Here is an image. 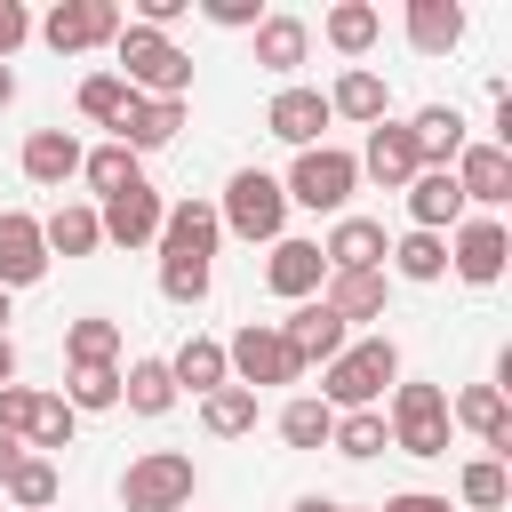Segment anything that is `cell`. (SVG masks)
<instances>
[{
    "label": "cell",
    "instance_id": "836d02e7",
    "mask_svg": "<svg viewBox=\"0 0 512 512\" xmlns=\"http://www.w3.org/2000/svg\"><path fill=\"white\" fill-rule=\"evenodd\" d=\"M120 400H128L136 416H168V408H176V376H168V360H128Z\"/></svg>",
    "mask_w": 512,
    "mask_h": 512
},
{
    "label": "cell",
    "instance_id": "7c38bea8",
    "mask_svg": "<svg viewBox=\"0 0 512 512\" xmlns=\"http://www.w3.org/2000/svg\"><path fill=\"white\" fill-rule=\"evenodd\" d=\"M272 328H280V344L296 352V368H328V360L352 344V328H344L320 296H312V304H296V312H288V320H272Z\"/></svg>",
    "mask_w": 512,
    "mask_h": 512
},
{
    "label": "cell",
    "instance_id": "7a4b0ae2",
    "mask_svg": "<svg viewBox=\"0 0 512 512\" xmlns=\"http://www.w3.org/2000/svg\"><path fill=\"white\" fill-rule=\"evenodd\" d=\"M112 56H120V80H128L136 96H168V104H184V88H192V56H184V48L168 40V32L120 24Z\"/></svg>",
    "mask_w": 512,
    "mask_h": 512
},
{
    "label": "cell",
    "instance_id": "cb8c5ba5",
    "mask_svg": "<svg viewBox=\"0 0 512 512\" xmlns=\"http://www.w3.org/2000/svg\"><path fill=\"white\" fill-rule=\"evenodd\" d=\"M216 240H224L216 200H176V208L160 216V240H152V248H176V256H216Z\"/></svg>",
    "mask_w": 512,
    "mask_h": 512
},
{
    "label": "cell",
    "instance_id": "8fae6325",
    "mask_svg": "<svg viewBox=\"0 0 512 512\" xmlns=\"http://www.w3.org/2000/svg\"><path fill=\"white\" fill-rule=\"evenodd\" d=\"M160 216H168V200H160L152 184H128V192H112V200L96 208V224H104V240H112V248H128V256L160 240Z\"/></svg>",
    "mask_w": 512,
    "mask_h": 512
},
{
    "label": "cell",
    "instance_id": "4fadbf2b",
    "mask_svg": "<svg viewBox=\"0 0 512 512\" xmlns=\"http://www.w3.org/2000/svg\"><path fill=\"white\" fill-rule=\"evenodd\" d=\"M352 160H360V176H376L384 192H408V184H416V168H424V160H416L408 120H376V128H368V144H360Z\"/></svg>",
    "mask_w": 512,
    "mask_h": 512
},
{
    "label": "cell",
    "instance_id": "5b68a950",
    "mask_svg": "<svg viewBox=\"0 0 512 512\" xmlns=\"http://www.w3.org/2000/svg\"><path fill=\"white\" fill-rule=\"evenodd\" d=\"M392 408H384V432H392V448L400 456H448V392L440 384H392L384 392Z\"/></svg>",
    "mask_w": 512,
    "mask_h": 512
},
{
    "label": "cell",
    "instance_id": "ba28073f",
    "mask_svg": "<svg viewBox=\"0 0 512 512\" xmlns=\"http://www.w3.org/2000/svg\"><path fill=\"white\" fill-rule=\"evenodd\" d=\"M224 368H232V384H248V392H264V384H296V376H304L272 320H248V328L224 344Z\"/></svg>",
    "mask_w": 512,
    "mask_h": 512
},
{
    "label": "cell",
    "instance_id": "816d5d0a",
    "mask_svg": "<svg viewBox=\"0 0 512 512\" xmlns=\"http://www.w3.org/2000/svg\"><path fill=\"white\" fill-rule=\"evenodd\" d=\"M8 104H16V72L0 64V112H8Z\"/></svg>",
    "mask_w": 512,
    "mask_h": 512
},
{
    "label": "cell",
    "instance_id": "ffe728a7",
    "mask_svg": "<svg viewBox=\"0 0 512 512\" xmlns=\"http://www.w3.org/2000/svg\"><path fill=\"white\" fill-rule=\"evenodd\" d=\"M408 216H416L408 232H440V240H448V232L464 224V192H456V176H448V168H416V184H408Z\"/></svg>",
    "mask_w": 512,
    "mask_h": 512
},
{
    "label": "cell",
    "instance_id": "4316f807",
    "mask_svg": "<svg viewBox=\"0 0 512 512\" xmlns=\"http://www.w3.org/2000/svg\"><path fill=\"white\" fill-rule=\"evenodd\" d=\"M168 376H176V392H216V384H232V368H224V344L216 336H184L176 352H168Z\"/></svg>",
    "mask_w": 512,
    "mask_h": 512
},
{
    "label": "cell",
    "instance_id": "74e56055",
    "mask_svg": "<svg viewBox=\"0 0 512 512\" xmlns=\"http://www.w3.org/2000/svg\"><path fill=\"white\" fill-rule=\"evenodd\" d=\"M456 496H464L472 512H504V496H512V472H504V456H472V464L456 472Z\"/></svg>",
    "mask_w": 512,
    "mask_h": 512
},
{
    "label": "cell",
    "instance_id": "9a60e30c",
    "mask_svg": "<svg viewBox=\"0 0 512 512\" xmlns=\"http://www.w3.org/2000/svg\"><path fill=\"white\" fill-rule=\"evenodd\" d=\"M384 224L376 216H336L328 224V240H320V264L328 272H384Z\"/></svg>",
    "mask_w": 512,
    "mask_h": 512
},
{
    "label": "cell",
    "instance_id": "f35d334b",
    "mask_svg": "<svg viewBox=\"0 0 512 512\" xmlns=\"http://www.w3.org/2000/svg\"><path fill=\"white\" fill-rule=\"evenodd\" d=\"M128 104H136V88H128L120 72H88V80H80V112H88L96 128H120Z\"/></svg>",
    "mask_w": 512,
    "mask_h": 512
},
{
    "label": "cell",
    "instance_id": "1f68e13d",
    "mask_svg": "<svg viewBox=\"0 0 512 512\" xmlns=\"http://www.w3.org/2000/svg\"><path fill=\"white\" fill-rule=\"evenodd\" d=\"M80 176H88V192H96V200H112V192L144 184V160H136L128 144H96V152H80Z\"/></svg>",
    "mask_w": 512,
    "mask_h": 512
},
{
    "label": "cell",
    "instance_id": "8992f818",
    "mask_svg": "<svg viewBox=\"0 0 512 512\" xmlns=\"http://www.w3.org/2000/svg\"><path fill=\"white\" fill-rule=\"evenodd\" d=\"M192 488H200L192 456H184V448H152V456H136V464L120 472V512H184Z\"/></svg>",
    "mask_w": 512,
    "mask_h": 512
},
{
    "label": "cell",
    "instance_id": "ac0fdd59",
    "mask_svg": "<svg viewBox=\"0 0 512 512\" xmlns=\"http://www.w3.org/2000/svg\"><path fill=\"white\" fill-rule=\"evenodd\" d=\"M264 128H272L280 144L312 152V144H320V128H328V96H320V88H296V80H288V88H280V96L264 104Z\"/></svg>",
    "mask_w": 512,
    "mask_h": 512
},
{
    "label": "cell",
    "instance_id": "7bdbcfd3",
    "mask_svg": "<svg viewBox=\"0 0 512 512\" xmlns=\"http://www.w3.org/2000/svg\"><path fill=\"white\" fill-rule=\"evenodd\" d=\"M8 504H16V512H48V504H56V464H48V456H24V464L8 472Z\"/></svg>",
    "mask_w": 512,
    "mask_h": 512
},
{
    "label": "cell",
    "instance_id": "83f0119b",
    "mask_svg": "<svg viewBox=\"0 0 512 512\" xmlns=\"http://www.w3.org/2000/svg\"><path fill=\"white\" fill-rule=\"evenodd\" d=\"M464 40V8L456 0H408V48L416 56H448Z\"/></svg>",
    "mask_w": 512,
    "mask_h": 512
},
{
    "label": "cell",
    "instance_id": "8d00e7d4",
    "mask_svg": "<svg viewBox=\"0 0 512 512\" xmlns=\"http://www.w3.org/2000/svg\"><path fill=\"white\" fill-rule=\"evenodd\" d=\"M72 408H64V392H32V416H24V448L32 456H48V448H72Z\"/></svg>",
    "mask_w": 512,
    "mask_h": 512
},
{
    "label": "cell",
    "instance_id": "c3c4849f",
    "mask_svg": "<svg viewBox=\"0 0 512 512\" xmlns=\"http://www.w3.org/2000/svg\"><path fill=\"white\" fill-rule=\"evenodd\" d=\"M24 456H32V448H24V440H16V432H0V488H8V472H16V464H24Z\"/></svg>",
    "mask_w": 512,
    "mask_h": 512
},
{
    "label": "cell",
    "instance_id": "3957f363",
    "mask_svg": "<svg viewBox=\"0 0 512 512\" xmlns=\"http://www.w3.org/2000/svg\"><path fill=\"white\" fill-rule=\"evenodd\" d=\"M352 184H360V160H352L344 144H312V152H296V168L280 176L288 208H312V216H344Z\"/></svg>",
    "mask_w": 512,
    "mask_h": 512
},
{
    "label": "cell",
    "instance_id": "277c9868",
    "mask_svg": "<svg viewBox=\"0 0 512 512\" xmlns=\"http://www.w3.org/2000/svg\"><path fill=\"white\" fill-rule=\"evenodd\" d=\"M216 224L224 232H240V240H288V192H280V176H264V168H240L232 184H224V200H216Z\"/></svg>",
    "mask_w": 512,
    "mask_h": 512
},
{
    "label": "cell",
    "instance_id": "7402d4cb",
    "mask_svg": "<svg viewBox=\"0 0 512 512\" xmlns=\"http://www.w3.org/2000/svg\"><path fill=\"white\" fill-rule=\"evenodd\" d=\"M176 128H184V104H168V96H136V104H128V120L112 128V144H128V152L144 160V152L176 144Z\"/></svg>",
    "mask_w": 512,
    "mask_h": 512
},
{
    "label": "cell",
    "instance_id": "b9f144b4",
    "mask_svg": "<svg viewBox=\"0 0 512 512\" xmlns=\"http://www.w3.org/2000/svg\"><path fill=\"white\" fill-rule=\"evenodd\" d=\"M160 296H168V304H200V296H208V256L160 248Z\"/></svg>",
    "mask_w": 512,
    "mask_h": 512
},
{
    "label": "cell",
    "instance_id": "30bf717a",
    "mask_svg": "<svg viewBox=\"0 0 512 512\" xmlns=\"http://www.w3.org/2000/svg\"><path fill=\"white\" fill-rule=\"evenodd\" d=\"M448 176H456L464 208H488V216H496V208L512 200V152H504V144H488V136H480V144H464Z\"/></svg>",
    "mask_w": 512,
    "mask_h": 512
},
{
    "label": "cell",
    "instance_id": "f907efd6",
    "mask_svg": "<svg viewBox=\"0 0 512 512\" xmlns=\"http://www.w3.org/2000/svg\"><path fill=\"white\" fill-rule=\"evenodd\" d=\"M0 384H16V344L0 336Z\"/></svg>",
    "mask_w": 512,
    "mask_h": 512
},
{
    "label": "cell",
    "instance_id": "db71d44e",
    "mask_svg": "<svg viewBox=\"0 0 512 512\" xmlns=\"http://www.w3.org/2000/svg\"><path fill=\"white\" fill-rule=\"evenodd\" d=\"M336 512H376V504H336Z\"/></svg>",
    "mask_w": 512,
    "mask_h": 512
},
{
    "label": "cell",
    "instance_id": "f6af8a7d",
    "mask_svg": "<svg viewBox=\"0 0 512 512\" xmlns=\"http://www.w3.org/2000/svg\"><path fill=\"white\" fill-rule=\"evenodd\" d=\"M24 40H32V16H24V0H0V64H8Z\"/></svg>",
    "mask_w": 512,
    "mask_h": 512
},
{
    "label": "cell",
    "instance_id": "e575fe53",
    "mask_svg": "<svg viewBox=\"0 0 512 512\" xmlns=\"http://www.w3.org/2000/svg\"><path fill=\"white\" fill-rule=\"evenodd\" d=\"M328 448H336V456H352V464L384 456V448H392V432H384V408H352V416H336V424H328Z\"/></svg>",
    "mask_w": 512,
    "mask_h": 512
},
{
    "label": "cell",
    "instance_id": "7dc6e473",
    "mask_svg": "<svg viewBox=\"0 0 512 512\" xmlns=\"http://www.w3.org/2000/svg\"><path fill=\"white\" fill-rule=\"evenodd\" d=\"M376 512H448V496H432V488H400V496H384Z\"/></svg>",
    "mask_w": 512,
    "mask_h": 512
},
{
    "label": "cell",
    "instance_id": "5bb4252c",
    "mask_svg": "<svg viewBox=\"0 0 512 512\" xmlns=\"http://www.w3.org/2000/svg\"><path fill=\"white\" fill-rule=\"evenodd\" d=\"M48 272V240H40V216H24V208H0V288L16 296V288H32Z\"/></svg>",
    "mask_w": 512,
    "mask_h": 512
},
{
    "label": "cell",
    "instance_id": "f5cc1de1",
    "mask_svg": "<svg viewBox=\"0 0 512 512\" xmlns=\"http://www.w3.org/2000/svg\"><path fill=\"white\" fill-rule=\"evenodd\" d=\"M0 336H8V288H0Z\"/></svg>",
    "mask_w": 512,
    "mask_h": 512
},
{
    "label": "cell",
    "instance_id": "bcb514c9",
    "mask_svg": "<svg viewBox=\"0 0 512 512\" xmlns=\"http://www.w3.org/2000/svg\"><path fill=\"white\" fill-rule=\"evenodd\" d=\"M24 416H32V384H0V432L24 440Z\"/></svg>",
    "mask_w": 512,
    "mask_h": 512
},
{
    "label": "cell",
    "instance_id": "11a10c76",
    "mask_svg": "<svg viewBox=\"0 0 512 512\" xmlns=\"http://www.w3.org/2000/svg\"><path fill=\"white\" fill-rule=\"evenodd\" d=\"M184 512H192V504H184Z\"/></svg>",
    "mask_w": 512,
    "mask_h": 512
},
{
    "label": "cell",
    "instance_id": "44dd1931",
    "mask_svg": "<svg viewBox=\"0 0 512 512\" xmlns=\"http://www.w3.org/2000/svg\"><path fill=\"white\" fill-rule=\"evenodd\" d=\"M384 296H392V280H384V272H328V280H320V304H328L344 328L384 320Z\"/></svg>",
    "mask_w": 512,
    "mask_h": 512
},
{
    "label": "cell",
    "instance_id": "484cf974",
    "mask_svg": "<svg viewBox=\"0 0 512 512\" xmlns=\"http://www.w3.org/2000/svg\"><path fill=\"white\" fill-rule=\"evenodd\" d=\"M24 176L32 184H72L80 176V136L72 128H32L24 136Z\"/></svg>",
    "mask_w": 512,
    "mask_h": 512
},
{
    "label": "cell",
    "instance_id": "52a82bcc",
    "mask_svg": "<svg viewBox=\"0 0 512 512\" xmlns=\"http://www.w3.org/2000/svg\"><path fill=\"white\" fill-rule=\"evenodd\" d=\"M120 24H128V16H120V0H56L32 32H40L56 56H88V48H112V40H120Z\"/></svg>",
    "mask_w": 512,
    "mask_h": 512
},
{
    "label": "cell",
    "instance_id": "e0dca14e",
    "mask_svg": "<svg viewBox=\"0 0 512 512\" xmlns=\"http://www.w3.org/2000/svg\"><path fill=\"white\" fill-rule=\"evenodd\" d=\"M320 96H328V120H360V128L392 120V88H384V72H368V64H344L336 88H320Z\"/></svg>",
    "mask_w": 512,
    "mask_h": 512
},
{
    "label": "cell",
    "instance_id": "4dcf8cb0",
    "mask_svg": "<svg viewBox=\"0 0 512 512\" xmlns=\"http://www.w3.org/2000/svg\"><path fill=\"white\" fill-rule=\"evenodd\" d=\"M320 32H328V48H336V56H368V48H376V32H384V16H376L368 0H336V8L320 16Z\"/></svg>",
    "mask_w": 512,
    "mask_h": 512
},
{
    "label": "cell",
    "instance_id": "2e32d148",
    "mask_svg": "<svg viewBox=\"0 0 512 512\" xmlns=\"http://www.w3.org/2000/svg\"><path fill=\"white\" fill-rule=\"evenodd\" d=\"M448 424H464L488 456H512V408H504L496 384H464V392L448 400Z\"/></svg>",
    "mask_w": 512,
    "mask_h": 512
},
{
    "label": "cell",
    "instance_id": "d6986e66",
    "mask_svg": "<svg viewBox=\"0 0 512 512\" xmlns=\"http://www.w3.org/2000/svg\"><path fill=\"white\" fill-rule=\"evenodd\" d=\"M264 280H272V296H288V304H312V296H320V280H328V264H320V240H272V256H264Z\"/></svg>",
    "mask_w": 512,
    "mask_h": 512
},
{
    "label": "cell",
    "instance_id": "60d3db41",
    "mask_svg": "<svg viewBox=\"0 0 512 512\" xmlns=\"http://www.w3.org/2000/svg\"><path fill=\"white\" fill-rule=\"evenodd\" d=\"M64 408H72V416L120 408V368H72V376H64Z\"/></svg>",
    "mask_w": 512,
    "mask_h": 512
},
{
    "label": "cell",
    "instance_id": "9c48e42d",
    "mask_svg": "<svg viewBox=\"0 0 512 512\" xmlns=\"http://www.w3.org/2000/svg\"><path fill=\"white\" fill-rule=\"evenodd\" d=\"M504 264H512V232H504L496 216H464V224L448 232V272H456V280L496 288V280H504Z\"/></svg>",
    "mask_w": 512,
    "mask_h": 512
},
{
    "label": "cell",
    "instance_id": "ee69618b",
    "mask_svg": "<svg viewBox=\"0 0 512 512\" xmlns=\"http://www.w3.org/2000/svg\"><path fill=\"white\" fill-rule=\"evenodd\" d=\"M200 16H208V24H224V32H256V24H264V8H256V0H200Z\"/></svg>",
    "mask_w": 512,
    "mask_h": 512
},
{
    "label": "cell",
    "instance_id": "f1b7e54d",
    "mask_svg": "<svg viewBox=\"0 0 512 512\" xmlns=\"http://www.w3.org/2000/svg\"><path fill=\"white\" fill-rule=\"evenodd\" d=\"M304 56H312V24H304V16H264V24H256V64H264V72L288 80Z\"/></svg>",
    "mask_w": 512,
    "mask_h": 512
},
{
    "label": "cell",
    "instance_id": "f546056e",
    "mask_svg": "<svg viewBox=\"0 0 512 512\" xmlns=\"http://www.w3.org/2000/svg\"><path fill=\"white\" fill-rule=\"evenodd\" d=\"M384 264H392L400 280L432 288V280H448V240H440V232H400V240L384 248Z\"/></svg>",
    "mask_w": 512,
    "mask_h": 512
},
{
    "label": "cell",
    "instance_id": "d590c367",
    "mask_svg": "<svg viewBox=\"0 0 512 512\" xmlns=\"http://www.w3.org/2000/svg\"><path fill=\"white\" fill-rule=\"evenodd\" d=\"M200 424H208L216 440H240V432H256V392H248V384H216V392L200 400Z\"/></svg>",
    "mask_w": 512,
    "mask_h": 512
},
{
    "label": "cell",
    "instance_id": "d6a6232c",
    "mask_svg": "<svg viewBox=\"0 0 512 512\" xmlns=\"http://www.w3.org/2000/svg\"><path fill=\"white\" fill-rule=\"evenodd\" d=\"M64 360H72V368H112V360H120V320H104V312L72 320V328H64Z\"/></svg>",
    "mask_w": 512,
    "mask_h": 512
},
{
    "label": "cell",
    "instance_id": "6da1fadb",
    "mask_svg": "<svg viewBox=\"0 0 512 512\" xmlns=\"http://www.w3.org/2000/svg\"><path fill=\"white\" fill-rule=\"evenodd\" d=\"M392 384H400V344H392V336H352V344L320 368V400H328L336 416H352V408H384Z\"/></svg>",
    "mask_w": 512,
    "mask_h": 512
},
{
    "label": "cell",
    "instance_id": "ab89813d",
    "mask_svg": "<svg viewBox=\"0 0 512 512\" xmlns=\"http://www.w3.org/2000/svg\"><path fill=\"white\" fill-rule=\"evenodd\" d=\"M328 424H336V408L312 400V392H296V400L280 408V440H288V448H328Z\"/></svg>",
    "mask_w": 512,
    "mask_h": 512
},
{
    "label": "cell",
    "instance_id": "603a6c76",
    "mask_svg": "<svg viewBox=\"0 0 512 512\" xmlns=\"http://www.w3.org/2000/svg\"><path fill=\"white\" fill-rule=\"evenodd\" d=\"M408 136H416V160H424V168H456V152L472 144V128H464L456 104H424V112L408 120Z\"/></svg>",
    "mask_w": 512,
    "mask_h": 512
},
{
    "label": "cell",
    "instance_id": "681fc988",
    "mask_svg": "<svg viewBox=\"0 0 512 512\" xmlns=\"http://www.w3.org/2000/svg\"><path fill=\"white\" fill-rule=\"evenodd\" d=\"M288 512H336V496H296Z\"/></svg>",
    "mask_w": 512,
    "mask_h": 512
},
{
    "label": "cell",
    "instance_id": "d4e9b609",
    "mask_svg": "<svg viewBox=\"0 0 512 512\" xmlns=\"http://www.w3.org/2000/svg\"><path fill=\"white\" fill-rule=\"evenodd\" d=\"M40 240H48V256H96V248H104V224H96L88 200H56V208L40 216Z\"/></svg>",
    "mask_w": 512,
    "mask_h": 512
}]
</instances>
